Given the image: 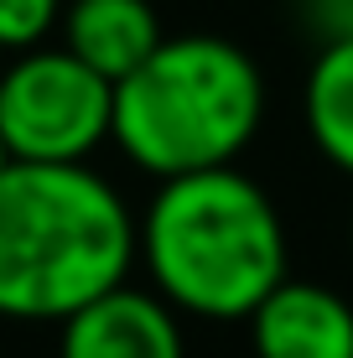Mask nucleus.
<instances>
[{"instance_id":"nucleus-3","label":"nucleus","mask_w":353,"mask_h":358,"mask_svg":"<svg viewBox=\"0 0 353 358\" xmlns=\"http://www.w3.org/2000/svg\"><path fill=\"white\" fill-rule=\"evenodd\" d=\"M265 120V73L239 42L213 31L161 36L151 57L115 83L109 141L151 177L234 166Z\"/></svg>"},{"instance_id":"nucleus-8","label":"nucleus","mask_w":353,"mask_h":358,"mask_svg":"<svg viewBox=\"0 0 353 358\" xmlns=\"http://www.w3.org/2000/svg\"><path fill=\"white\" fill-rule=\"evenodd\" d=\"M301 120L327 166L353 177V42H322L301 83Z\"/></svg>"},{"instance_id":"nucleus-2","label":"nucleus","mask_w":353,"mask_h":358,"mask_svg":"<svg viewBox=\"0 0 353 358\" xmlns=\"http://www.w3.org/2000/svg\"><path fill=\"white\" fill-rule=\"evenodd\" d=\"M136 255L166 306L239 322L286 280V224L275 197L239 166L166 177L136 224Z\"/></svg>"},{"instance_id":"nucleus-7","label":"nucleus","mask_w":353,"mask_h":358,"mask_svg":"<svg viewBox=\"0 0 353 358\" xmlns=\"http://www.w3.org/2000/svg\"><path fill=\"white\" fill-rule=\"evenodd\" d=\"M57 27L68 52L109 83L136 73L166 36L151 0H68Z\"/></svg>"},{"instance_id":"nucleus-1","label":"nucleus","mask_w":353,"mask_h":358,"mask_svg":"<svg viewBox=\"0 0 353 358\" xmlns=\"http://www.w3.org/2000/svg\"><path fill=\"white\" fill-rule=\"evenodd\" d=\"M136 265V218L89 162L0 166V317L63 322Z\"/></svg>"},{"instance_id":"nucleus-10","label":"nucleus","mask_w":353,"mask_h":358,"mask_svg":"<svg viewBox=\"0 0 353 358\" xmlns=\"http://www.w3.org/2000/svg\"><path fill=\"white\" fill-rule=\"evenodd\" d=\"M301 21L322 42H353V0H301Z\"/></svg>"},{"instance_id":"nucleus-4","label":"nucleus","mask_w":353,"mask_h":358,"mask_svg":"<svg viewBox=\"0 0 353 358\" xmlns=\"http://www.w3.org/2000/svg\"><path fill=\"white\" fill-rule=\"evenodd\" d=\"M115 125V83L68 47H31L0 73V141L10 162H89Z\"/></svg>"},{"instance_id":"nucleus-6","label":"nucleus","mask_w":353,"mask_h":358,"mask_svg":"<svg viewBox=\"0 0 353 358\" xmlns=\"http://www.w3.org/2000/svg\"><path fill=\"white\" fill-rule=\"evenodd\" d=\"M254 358H353V306L322 280H281L245 317Z\"/></svg>"},{"instance_id":"nucleus-11","label":"nucleus","mask_w":353,"mask_h":358,"mask_svg":"<svg viewBox=\"0 0 353 358\" xmlns=\"http://www.w3.org/2000/svg\"><path fill=\"white\" fill-rule=\"evenodd\" d=\"M0 166H10V151H6V141H0Z\"/></svg>"},{"instance_id":"nucleus-9","label":"nucleus","mask_w":353,"mask_h":358,"mask_svg":"<svg viewBox=\"0 0 353 358\" xmlns=\"http://www.w3.org/2000/svg\"><path fill=\"white\" fill-rule=\"evenodd\" d=\"M63 21V0H0V47L6 52H31Z\"/></svg>"},{"instance_id":"nucleus-5","label":"nucleus","mask_w":353,"mask_h":358,"mask_svg":"<svg viewBox=\"0 0 353 358\" xmlns=\"http://www.w3.org/2000/svg\"><path fill=\"white\" fill-rule=\"evenodd\" d=\"M57 327V358H187L177 306L125 280L83 301Z\"/></svg>"},{"instance_id":"nucleus-12","label":"nucleus","mask_w":353,"mask_h":358,"mask_svg":"<svg viewBox=\"0 0 353 358\" xmlns=\"http://www.w3.org/2000/svg\"><path fill=\"white\" fill-rule=\"evenodd\" d=\"M348 244H353V224H348Z\"/></svg>"}]
</instances>
